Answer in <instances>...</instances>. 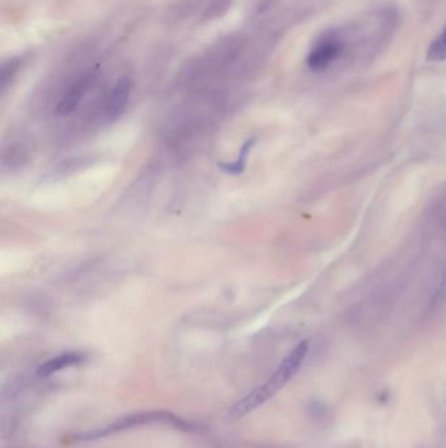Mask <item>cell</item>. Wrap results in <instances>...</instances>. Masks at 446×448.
<instances>
[{
  "instance_id": "cell-1",
  "label": "cell",
  "mask_w": 446,
  "mask_h": 448,
  "mask_svg": "<svg viewBox=\"0 0 446 448\" xmlns=\"http://www.w3.org/2000/svg\"><path fill=\"white\" fill-rule=\"evenodd\" d=\"M308 352H309V342L308 341L300 342L285 357V359L280 363V366L278 367V369L271 377L267 379L263 384L259 385L254 391L246 394L243 400L235 402L225 417L228 422H233V421L243 418L248 413H250L251 410L258 408L267 400H270L275 393L279 392L283 387L298 374L301 364L304 363Z\"/></svg>"
},
{
  "instance_id": "cell-2",
  "label": "cell",
  "mask_w": 446,
  "mask_h": 448,
  "mask_svg": "<svg viewBox=\"0 0 446 448\" xmlns=\"http://www.w3.org/2000/svg\"><path fill=\"white\" fill-rule=\"evenodd\" d=\"M151 422H165V424H174L178 427H186L188 424H185L182 419L173 416L171 413L166 412H148V413H139V414H133V416L123 417L121 419H118L117 422L109 424L103 429H97L96 432H91L83 435L81 438L84 439H97L105 435H109L111 432H122L130 427L135 426H141V424H151Z\"/></svg>"
},
{
  "instance_id": "cell-3",
  "label": "cell",
  "mask_w": 446,
  "mask_h": 448,
  "mask_svg": "<svg viewBox=\"0 0 446 448\" xmlns=\"http://www.w3.org/2000/svg\"><path fill=\"white\" fill-rule=\"evenodd\" d=\"M339 54V44L335 39H322L308 56V66L314 72H322L329 67Z\"/></svg>"
},
{
  "instance_id": "cell-4",
  "label": "cell",
  "mask_w": 446,
  "mask_h": 448,
  "mask_svg": "<svg viewBox=\"0 0 446 448\" xmlns=\"http://www.w3.org/2000/svg\"><path fill=\"white\" fill-rule=\"evenodd\" d=\"M130 94H131V80L130 78L123 76V78L119 79L113 88L109 99H108L106 110H105L106 117L111 121L117 119L125 111Z\"/></svg>"
},
{
  "instance_id": "cell-5",
  "label": "cell",
  "mask_w": 446,
  "mask_h": 448,
  "mask_svg": "<svg viewBox=\"0 0 446 448\" xmlns=\"http://www.w3.org/2000/svg\"><path fill=\"white\" fill-rule=\"evenodd\" d=\"M84 361V355L80 353H64L51 358L39 366L37 374L39 377H50L61 369H67L71 366H76Z\"/></svg>"
},
{
  "instance_id": "cell-6",
  "label": "cell",
  "mask_w": 446,
  "mask_h": 448,
  "mask_svg": "<svg viewBox=\"0 0 446 448\" xmlns=\"http://www.w3.org/2000/svg\"><path fill=\"white\" fill-rule=\"evenodd\" d=\"M257 141L255 139H248L243 144V147L238 152V156L232 163H220L219 168L228 174H241L245 171V166L248 163V157L250 155L251 149H254Z\"/></svg>"
},
{
  "instance_id": "cell-7",
  "label": "cell",
  "mask_w": 446,
  "mask_h": 448,
  "mask_svg": "<svg viewBox=\"0 0 446 448\" xmlns=\"http://www.w3.org/2000/svg\"><path fill=\"white\" fill-rule=\"evenodd\" d=\"M86 81H81V83H78V86H74L71 91H69L58 104L56 113L61 116H67L76 109V106H78V102L81 100L84 91H86Z\"/></svg>"
},
{
  "instance_id": "cell-8",
  "label": "cell",
  "mask_w": 446,
  "mask_h": 448,
  "mask_svg": "<svg viewBox=\"0 0 446 448\" xmlns=\"http://www.w3.org/2000/svg\"><path fill=\"white\" fill-rule=\"evenodd\" d=\"M427 59L431 62H444L446 61V26L441 31L437 39L432 42L431 47L428 50Z\"/></svg>"
},
{
  "instance_id": "cell-9",
  "label": "cell",
  "mask_w": 446,
  "mask_h": 448,
  "mask_svg": "<svg viewBox=\"0 0 446 448\" xmlns=\"http://www.w3.org/2000/svg\"><path fill=\"white\" fill-rule=\"evenodd\" d=\"M17 67H19V62H16V61H9L7 64L3 66L1 74H0V84H1L3 91L6 89L8 83L11 81V79L15 75Z\"/></svg>"
},
{
  "instance_id": "cell-10",
  "label": "cell",
  "mask_w": 446,
  "mask_h": 448,
  "mask_svg": "<svg viewBox=\"0 0 446 448\" xmlns=\"http://www.w3.org/2000/svg\"><path fill=\"white\" fill-rule=\"evenodd\" d=\"M446 302V265L444 267V270H442V274H441V278H440L439 287H437V291H436V295H435V298H433V303L436 304V306H441L442 303H445Z\"/></svg>"
}]
</instances>
